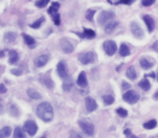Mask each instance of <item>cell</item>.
Returning a JSON list of instances; mask_svg holds the SVG:
<instances>
[{
  "instance_id": "83f0119b",
  "label": "cell",
  "mask_w": 158,
  "mask_h": 138,
  "mask_svg": "<svg viewBox=\"0 0 158 138\" xmlns=\"http://www.w3.org/2000/svg\"><path fill=\"white\" fill-rule=\"evenodd\" d=\"M59 9H60V3L59 2H53L52 5L50 7V9L48 10V13L49 14H55Z\"/></svg>"
},
{
  "instance_id": "1f68e13d",
  "label": "cell",
  "mask_w": 158,
  "mask_h": 138,
  "mask_svg": "<svg viewBox=\"0 0 158 138\" xmlns=\"http://www.w3.org/2000/svg\"><path fill=\"white\" fill-rule=\"evenodd\" d=\"M115 98L112 95H104L103 96V101L105 105H112L114 103Z\"/></svg>"
},
{
  "instance_id": "5bb4252c",
  "label": "cell",
  "mask_w": 158,
  "mask_h": 138,
  "mask_svg": "<svg viewBox=\"0 0 158 138\" xmlns=\"http://www.w3.org/2000/svg\"><path fill=\"white\" fill-rule=\"evenodd\" d=\"M119 25V22L118 21H113V22H109L107 23L106 25H105V32H107V34H110V32H113L117 28V26Z\"/></svg>"
},
{
  "instance_id": "836d02e7",
  "label": "cell",
  "mask_w": 158,
  "mask_h": 138,
  "mask_svg": "<svg viewBox=\"0 0 158 138\" xmlns=\"http://www.w3.org/2000/svg\"><path fill=\"white\" fill-rule=\"evenodd\" d=\"M9 110H10V113H11L12 116H14V117L19 116V113H20V112H19V109H17V107H15V105H13V104L10 106Z\"/></svg>"
},
{
  "instance_id": "4dcf8cb0",
  "label": "cell",
  "mask_w": 158,
  "mask_h": 138,
  "mask_svg": "<svg viewBox=\"0 0 158 138\" xmlns=\"http://www.w3.org/2000/svg\"><path fill=\"white\" fill-rule=\"evenodd\" d=\"M95 12H97V11L94 10V9H88V11L86 12V17H87V20H89L90 22H92Z\"/></svg>"
},
{
  "instance_id": "7a4b0ae2",
  "label": "cell",
  "mask_w": 158,
  "mask_h": 138,
  "mask_svg": "<svg viewBox=\"0 0 158 138\" xmlns=\"http://www.w3.org/2000/svg\"><path fill=\"white\" fill-rule=\"evenodd\" d=\"M78 59L83 65L93 64L97 60V55L92 51H90V52H82V53L78 55Z\"/></svg>"
},
{
  "instance_id": "ab89813d",
  "label": "cell",
  "mask_w": 158,
  "mask_h": 138,
  "mask_svg": "<svg viewBox=\"0 0 158 138\" xmlns=\"http://www.w3.org/2000/svg\"><path fill=\"white\" fill-rule=\"evenodd\" d=\"M69 138H82V137L79 133H77L75 131H71V133H69Z\"/></svg>"
},
{
  "instance_id": "ee69618b",
  "label": "cell",
  "mask_w": 158,
  "mask_h": 138,
  "mask_svg": "<svg viewBox=\"0 0 158 138\" xmlns=\"http://www.w3.org/2000/svg\"><path fill=\"white\" fill-rule=\"evenodd\" d=\"M125 134H126V135H128V136H129V135H130V134H132V133L130 132V129H129V128H127V129L125 131Z\"/></svg>"
},
{
  "instance_id": "7dc6e473",
  "label": "cell",
  "mask_w": 158,
  "mask_h": 138,
  "mask_svg": "<svg viewBox=\"0 0 158 138\" xmlns=\"http://www.w3.org/2000/svg\"><path fill=\"white\" fill-rule=\"evenodd\" d=\"M129 137H130V138H138V137H136L134 135H132V134H130V135H129Z\"/></svg>"
},
{
  "instance_id": "e575fe53",
  "label": "cell",
  "mask_w": 158,
  "mask_h": 138,
  "mask_svg": "<svg viewBox=\"0 0 158 138\" xmlns=\"http://www.w3.org/2000/svg\"><path fill=\"white\" fill-rule=\"evenodd\" d=\"M50 0H37L36 1V7L38 8H44L46 5L49 3Z\"/></svg>"
},
{
  "instance_id": "7c38bea8",
  "label": "cell",
  "mask_w": 158,
  "mask_h": 138,
  "mask_svg": "<svg viewBox=\"0 0 158 138\" xmlns=\"http://www.w3.org/2000/svg\"><path fill=\"white\" fill-rule=\"evenodd\" d=\"M85 101H86V108H87L88 112H93L94 110H97L98 105H97V101H94L92 97L88 96V97H86Z\"/></svg>"
},
{
  "instance_id": "74e56055",
  "label": "cell",
  "mask_w": 158,
  "mask_h": 138,
  "mask_svg": "<svg viewBox=\"0 0 158 138\" xmlns=\"http://www.w3.org/2000/svg\"><path fill=\"white\" fill-rule=\"evenodd\" d=\"M134 2V0H119L116 3L117 5H132Z\"/></svg>"
},
{
  "instance_id": "b9f144b4",
  "label": "cell",
  "mask_w": 158,
  "mask_h": 138,
  "mask_svg": "<svg viewBox=\"0 0 158 138\" xmlns=\"http://www.w3.org/2000/svg\"><path fill=\"white\" fill-rule=\"evenodd\" d=\"M122 89L124 90H129L130 89V84L127 83V82H122Z\"/></svg>"
},
{
  "instance_id": "60d3db41",
  "label": "cell",
  "mask_w": 158,
  "mask_h": 138,
  "mask_svg": "<svg viewBox=\"0 0 158 138\" xmlns=\"http://www.w3.org/2000/svg\"><path fill=\"white\" fill-rule=\"evenodd\" d=\"M11 72L14 76H21L22 74V70H20V69H12Z\"/></svg>"
},
{
  "instance_id": "277c9868",
  "label": "cell",
  "mask_w": 158,
  "mask_h": 138,
  "mask_svg": "<svg viewBox=\"0 0 158 138\" xmlns=\"http://www.w3.org/2000/svg\"><path fill=\"white\" fill-rule=\"evenodd\" d=\"M124 101H127L128 104H136V101L140 99V95L136 93V91L129 90L128 92H126L124 96H122Z\"/></svg>"
},
{
  "instance_id": "44dd1931",
  "label": "cell",
  "mask_w": 158,
  "mask_h": 138,
  "mask_svg": "<svg viewBox=\"0 0 158 138\" xmlns=\"http://www.w3.org/2000/svg\"><path fill=\"white\" fill-rule=\"evenodd\" d=\"M12 129L10 126H5L0 129V138H8L11 135Z\"/></svg>"
},
{
  "instance_id": "c3c4849f",
  "label": "cell",
  "mask_w": 158,
  "mask_h": 138,
  "mask_svg": "<svg viewBox=\"0 0 158 138\" xmlns=\"http://www.w3.org/2000/svg\"><path fill=\"white\" fill-rule=\"evenodd\" d=\"M3 55H5L3 52H0V57H3Z\"/></svg>"
},
{
  "instance_id": "ffe728a7",
  "label": "cell",
  "mask_w": 158,
  "mask_h": 138,
  "mask_svg": "<svg viewBox=\"0 0 158 138\" xmlns=\"http://www.w3.org/2000/svg\"><path fill=\"white\" fill-rule=\"evenodd\" d=\"M140 66H141L143 69H151L153 66H154V63L146 58H142V59H140Z\"/></svg>"
},
{
  "instance_id": "2e32d148",
  "label": "cell",
  "mask_w": 158,
  "mask_h": 138,
  "mask_svg": "<svg viewBox=\"0 0 158 138\" xmlns=\"http://www.w3.org/2000/svg\"><path fill=\"white\" fill-rule=\"evenodd\" d=\"M77 83L79 86H81V87H86L88 85V81H87V78H86V74L82 71L79 74L78 76V79H77Z\"/></svg>"
},
{
  "instance_id": "f35d334b",
  "label": "cell",
  "mask_w": 158,
  "mask_h": 138,
  "mask_svg": "<svg viewBox=\"0 0 158 138\" xmlns=\"http://www.w3.org/2000/svg\"><path fill=\"white\" fill-rule=\"evenodd\" d=\"M60 14H58V13H55L53 14V17H52V21L54 22L55 25H60Z\"/></svg>"
},
{
  "instance_id": "681fc988",
  "label": "cell",
  "mask_w": 158,
  "mask_h": 138,
  "mask_svg": "<svg viewBox=\"0 0 158 138\" xmlns=\"http://www.w3.org/2000/svg\"><path fill=\"white\" fill-rule=\"evenodd\" d=\"M40 138H46V136H41Z\"/></svg>"
},
{
  "instance_id": "7402d4cb",
  "label": "cell",
  "mask_w": 158,
  "mask_h": 138,
  "mask_svg": "<svg viewBox=\"0 0 158 138\" xmlns=\"http://www.w3.org/2000/svg\"><path fill=\"white\" fill-rule=\"evenodd\" d=\"M139 86H140L143 91H148L151 89V83H149V81H148L146 78H144V79L141 80V81L139 82Z\"/></svg>"
},
{
  "instance_id": "7bdbcfd3",
  "label": "cell",
  "mask_w": 158,
  "mask_h": 138,
  "mask_svg": "<svg viewBox=\"0 0 158 138\" xmlns=\"http://www.w3.org/2000/svg\"><path fill=\"white\" fill-rule=\"evenodd\" d=\"M7 92V89H6V86L3 84H0V93L1 94H3V93H6Z\"/></svg>"
},
{
  "instance_id": "f1b7e54d",
  "label": "cell",
  "mask_w": 158,
  "mask_h": 138,
  "mask_svg": "<svg viewBox=\"0 0 158 138\" xmlns=\"http://www.w3.org/2000/svg\"><path fill=\"white\" fill-rule=\"evenodd\" d=\"M83 36L88 39H92L95 37V32H93L92 29H89V28H85L83 29Z\"/></svg>"
},
{
  "instance_id": "d6986e66",
  "label": "cell",
  "mask_w": 158,
  "mask_h": 138,
  "mask_svg": "<svg viewBox=\"0 0 158 138\" xmlns=\"http://www.w3.org/2000/svg\"><path fill=\"white\" fill-rule=\"evenodd\" d=\"M27 95L32 98V99H40L41 95L38 91H36L35 89H28L27 90Z\"/></svg>"
},
{
  "instance_id": "f6af8a7d",
  "label": "cell",
  "mask_w": 158,
  "mask_h": 138,
  "mask_svg": "<svg viewBox=\"0 0 158 138\" xmlns=\"http://www.w3.org/2000/svg\"><path fill=\"white\" fill-rule=\"evenodd\" d=\"M154 99H157L158 101V91L155 93V95H154Z\"/></svg>"
},
{
  "instance_id": "ac0fdd59",
  "label": "cell",
  "mask_w": 158,
  "mask_h": 138,
  "mask_svg": "<svg viewBox=\"0 0 158 138\" xmlns=\"http://www.w3.org/2000/svg\"><path fill=\"white\" fill-rule=\"evenodd\" d=\"M6 43H14L17 41V34L15 32H7L5 35Z\"/></svg>"
},
{
  "instance_id": "4316f807",
  "label": "cell",
  "mask_w": 158,
  "mask_h": 138,
  "mask_svg": "<svg viewBox=\"0 0 158 138\" xmlns=\"http://www.w3.org/2000/svg\"><path fill=\"white\" fill-rule=\"evenodd\" d=\"M143 126H144V128H146V129H153V128H155L157 126V122H156V120H151L148 122L144 123Z\"/></svg>"
},
{
  "instance_id": "ba28073f",
  "label": "cell",
  "mask_w": 158,
  "mask_h": 138,
  "mask_svg": "<svg viewBox=\"0 0 158 138\" xmlns=\"http://www.w3.org/2000/svg\"><path fill=\"white\" fill-rule=\"evenodd\" d=\"M130 28H131L132 35H133L136 38H138V39H142V38L144 37V32H143V29L136 24V22H132V23H131Z\"/></svg>"
},
{
  "instance_id": "3957f363",
  "label": "cell",
  "mask_w": 158,
  "mask_h": 138,
  "mask_svg": "<svg viewBox=\"0 0 158 138\" xmlns=\"http://www.w3.org/2000/svg\"><path fill=\"white\" fill-rule=\"evenodd\" d=\"M115 17V13L113 11H102L99 15L98 22L100 25H106L112 18Z\"/></svg>"
},
{
  "instance_id": "bcb514c9",
  "label": "cell",
  "mask_w": 158,
  "mask_h": 138,
  "mask_svg": "<svg viewBox=\"0 0 158 138\" xmlns=\"http://www.w3.org/2000/svg\"><path fill=\"white\" fill-rule=\"evenodd\" d=\"M0 110H2V101H1V98H0Z\"/></svg>"
},
{
  "instance_id": "484cf974",
  "label": "cell",
  "mask_w": 158,
  "mask_h": 138,
  "mask_svg": "<svg viewBox=\"0 0 158 138\" xmlns=\"http://www.w3.org/2000/svg\"><path fill=\"white\" fill-rule=\"evenodd\" d=\"M73 87V81L71 79L68 77V78H66L64 79V83H63V89L65 91H71V89Z\"/></svg>"
},
{
  "instance_id": "d6a6232c",
  "label": "cell",
  "mask_w": 158,
  "mask_h": 138,
  "mask_svg": "<svg viewBox=\"0 0 158 138\" xmlns=\"http://www.w3.org/2000/svg\"><path fill=\"white\" fill-rule=\"evenodd\" d=\"M44 22V17H40V18H39V20H37V21L35 22V23H33V24L30 25V27H32V28H34V29H37V28H39V27H40V25H41Z\"/></svg>"
},
{
  "instance_id": "9c48e42d",
  "label": "cell",
  "mask_w": 158,
  "mask_h": 138,
  "mask_svg": "<svg viewBox=\"0 0 158 138\" xmlns=\"http://www.w3.org/2000/svg\"><path fill=\"white\" fill-rule=\"evenodd\" d=\"M60 43H61V48H62V50H63L64 53L69 54L74 51V45H73V43H71L68 39L63 38V39H61Z\"/></svg>"
},
{
  "instance_id": "8fae6325",
  "label": "cell",
  "mask_w": 158,
  "mask_h": 138,
  "mask_svg": "<svg viewBox=\"0 0 158 138\" xmlns=\"http://www.w3.org/2000/svg\"><path fill=\"white\" fill-rule=\"evenodd\" d=\"M49 59H50V56L48 54L39 55L38 57H36V59H35V65H36V67H44V65L48 64Z\"/></svg>"
},
{
  "instance_id": "cb8c5ba5",
  "label": "cell",
  "mask_w": 158,
  "mask_h": 138,
  "mask_svg": "<svg viewBox=\"0 0 158 138\" xmlns=\"http://www.w3.org/2000/svg\"><path fill=\"white\" fill-rule=\"evenodd\" d=\"M23 39H24V41H25V43H26L27 45H30V47H33L34 44L36 43V41H35V39H34L33 37H30V36H28V35H26V34H23Z\"/></svg>"
},
{
  "instance_id": "e0dca14e",
  "label": "cell",
  "mask_w": 158,
  "mask_h": 138,
  "mask_svg": "<svg viewBox=\"0 0 158 138\" xmlns=\"http://www.w3.org/2000/svg\"><path fill=\"white\" fill-rule=\"evenodd\" d=\"M17 60H19V53L14 50H11L9 52V63L11 65H14L17 63Z\"/></svg>"
},
{
  "instance_id": "f546056e",
  "label": "cell",
  "mask_w": 158,
  "mask_h": 138,
  "mask_svg": "<svg viewBox=\"0 0 158 138\" xmlns=\"http://www.w3.org/2000/svg\"><path fill=\"white\" fill-rule=\"evenodd\" d=\"M14 138H26L25 134L21 127H17L14 129Z\"/></svg>"
},
{
  "instance_id": "4fadbf2b",
  "label": "cell",
  "mask_w": 158,
  "mask_h": 138,
  "mask_svg": "<svg viewBox=\"0 0 158 138\" xmlns=\"http://www.w3.org/2000/svg\"><path fill=\"white\" fill-rule=\"evenodd\" d=\"M143 21L145 22V24H146V27L147 29H148V32H152L154 30V28H155V22L153 20L152 16L149 15H144L143 16Z\"/></svg>"
},
{
  "instance_id": "603a6c76",
  "label": "cell",
  "mask_w": 158,
  "mask_h": 138,
  "mask_svg": "<svg viewBox=\"0 0 158 138\" xmlns=\"http://www.w3.org/2000/svg\"><path fill=\"white\" fill-rule=\"evenodd\" d=\"M119 53L121 56H128V55L130 54V49H129V47H128L126 43H122V44L120 45Z\"/></svg>"
},
{
  "instance_id": "d4e9b609",
  "label": "cell",
  "mask_w": 158,
  "mask_h": 138,
  "mask_svg": "<svg viewBox=\"0 0 158 138\" xmlns=\"http://www.w3.org/2000/svg\"><path fill=\"white\" fill-rule=\"evenodd\" d=\"M126 74H127V77L131 80H134L136 78V69L133 68V67H129V68L127 69V72H126Z\"/></svg>"
},
{
  "instance_id": "8992f818",
  "label": "cell",
  "mask_w": 158,
  "mask_h": 138,
  "mask_svg": "<svg viewBox=\"0 0 158 138\" xmlns=\"http://www.w3.org/2000/svg\"><path fill=\"white\" fill-rule=\"evenodd\" d=\"M103 49L108 56H113L117 51V45L113 40H107L103 43Z\"/></svg>"
},
{
  "instance_id": "6da1fadb",
  "label": "cell",
  "mask_w": 158,
  "mask_h": 138,
  "mask_svg": "<svg viewBox=\"0 0 158 138\" xmlns=\"http://www.w3.org/2000/svg\"><path fill=\"white\" fill-rule=\"evenodd\" d=\"M37 116L44 122H50L53 119V108L49 103H41L37 107Z\"/></svg>"
},
{
  "instance_id": "8d00e7d4",
  "label": "cell",
  "mask_w": 158,
  "mask_h": 138,
  "mask_svg": "<svg viewBox=\"0 0 158 138\" xmlns=\"http://www.w3.org/2000/svg\"><path fill=\"white\" fill-rule=\"evenodd\" d=\"M141 2L144 7H149L155 3V0H141Z\"/></svg>"
},
{
  "instance_id": "9a60e30c",
  "label": "cell",
  "mask_w": 158,
  "mask_h": 138,
  "mask_svg": "<svg viewBox=\"0 0 158 138\" xmlns=\"http://www.w3.org/2000/svg\"><path fill=\"white\" fill-rule=\"evenodd\" d=\"M39 80H40V82H41L44 86H47L48 89H52V87L54 86V83H53V81H52V79H51L50 77L44 76V77H41Z\"/></svg>"
},
{
  "instance_id": "52a82bcc",
  "label": "cell",
  "mask_w": 158,
  "mask_h": 138,
  "mask_svg": "<svg viewBox=\"0 0 158 138\" xmlns=\"http://www.w3.org/2000/svg\"><path fill=\"white\" fill-rule=\"evenodd\" d=\"M24 129H25V132H27L30 136H34L35 134L37 133V131H38V126H37V124L32 121V120H28L25 122L24 124Z\"/></svg>"
},
{
  "instance_id": "d590c367",
  "label": "cell",
  "mask_w": 158,
  "mask_h": 138,
  "mask_svg": "<svg viewBox=\"0 0 158 138\" xmlns=\"http://www.w3.org/2000/svg\"><path fill=\"white\" fill-rule=\"evenodd\" d=\"M117 113H118V116H120V117L122 118H126L128 116V111L126 109H124V108H118L117 109Z\"/></svg>"
},
{
  "instance_id": "30bf717a",
  "label": "cell",
  "mask_w": 158,
  "mask_h": 138,
  "mask_svg": "<svg viewBox=\"0 0 158 138\" xmlns=\"http://www.w3.org/2000/svg\"><path fill=\"white\" fill-rule=\"evenodd\" d=\"M58 74L60 76V78L64 80L66 78H68V71H67V67H66V64L64 62H60L59 64H58Z\"/></svg>"
},
{
  "instance_id": "5b68a950",
  "label": "cell",
  "mask_w": 158,
  "mask_h": 138,
  "mask_svg": "<svg viewBox=\"0 0 158 138\" xmlns=\"http://www.w3.org/2000/svg\"><path fill=\"white\" fill-rule=\"evenodd\" d=\"M78 124H79L80 128L83 131V133L87 134L88 136H92L93 134H94V125H93L92 123L85 121V120H81V121L78 122Z\"/></svg>"
}]
</instances>
